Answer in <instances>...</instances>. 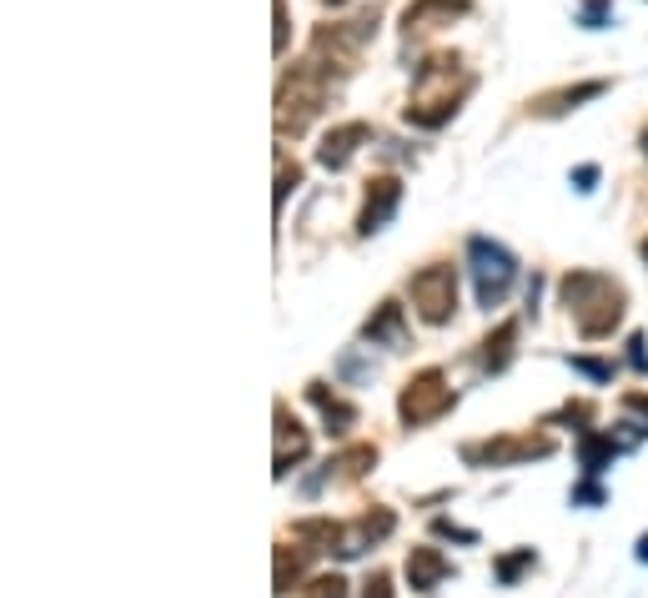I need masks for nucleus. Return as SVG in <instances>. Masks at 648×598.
Here are the masks:
<instances>
[{
    "label": "nucleus",
    "instance_id": "2",
    "mask_svg": "<svg viewBox=\"0 0 648 598\" xmlns=\"http://www.w3.org/2000/svg\"><path fill=\"white\" fill-rule=\"evenodd\" d=\"M467 272H473V292H478V307H503V297L518 282V257L493 242V236H473L467 242Z\"/></svg>",
    "mask_w": 648,
    "mask_h": 598
},
{
    "label": "nucleus",
    "instance_id": "9",
    "mask_svg": "<svg viewBox=\"0 0 648 598\" xmlns=\"http://www.w3.org/2000/svg\"><path fill=\"white\" fill-rule=\"evenodd\" d=\"M367 142H372V126H367V121H347V126H332V131H327V142L317 146V161H322L327 171H342L352 157H357V151H363Z\"/></svg>",
    "mask_w": 648,
    "mask_h": 598
},
{
    "label": "nucleus",
    "instance_id": "28",
    "mask_svg": "<svg viewBox=\"0 0 648 598\" xmlns=\"http://www.w3.org/2000/svg\"><path fill=\"white\" fill-rule=\"evenodd\" d=\"M338 373H342V378H352V382H357V378H372L377 367H363V363H357V352H347V357L338 363Z\"/></svg>",
    "mask_w": 648,
    "mask_h": 598
},
{
    "label": "nucleus",
    "instance_id": "23",
    "mask_svg": "<svg viewBox=\"0 0 648 598\" xmlns=\"http://www.w3.org/2000/svg\"><path fill=\"white\" fill-rule=\"evenodd\" d=\"M578 21H584L588 30H603L609 26V0H584V5H578Z\"/></svg>",
    "mask_w": 648,
    "mask_h": 598
},
{
    "label": "nucleus",
    "instance_id": "13",
    "mask_svg": "<svg viewBox=\"0 0 648 598\" xmlns=\"http://www.w3.org/2000/svg\"><path fill=\"white\" fill-rule=\"evenodd\" d=\"M467 11H473L467 0H413V5H407V15H402V21H407V36H413V30L453 26L457 15H467Z\"/></svg>",
    "mask_w": 648,
    "mask_h": 598
},
{
    "label": "nucleus",
    "instance_id": "5",
    "mask_svg": "<svg viewBox=\"0 0 648 598\" xmlns=\"http://www.w3.org/2000/svg\"><path fill=\"white\" fill-rule=\"evenodd\" d=\"M407 292H413V307L428 327L453 322V313H457V272L453 267L432 261V267H423V272L407 282Z\"/></svg>",
    "mask_w": 648,
    "mask_h": 598
},
{
    "label": "nucleus",
    "instance_id": "18",
    "mask_svg": "<svg viewBox=\"0 0 648 598\" xmlns=\"http://www.w3.org/2000/svg\"><path fill=\"white\" fill-rule=\"evenodd\" d=\"M533 563H538V553H533V548H518V553H503V559L493 563V578H498L503 588H513V584L523 578V573L533 569Z\"/></svg>",
    "mask_w": 648,
    "mask_h": 598
},
{
    "label": "nucleus",
    "instance_id": "8",
    "mask_svg": "<svg viewBox=\"0 0 648 598\" xmlns=\"http://www.w3.org/2000/svg\"><path fill=\"white\" fill-rule=\"evenodd\" d=\"M392 528H398V518H392L388 508L363 513V518L352 523V528H342V534H338V548H332V553H338V559H357V553H367L372 544H382Z\"/></svg>",
    "mask_w": 648,
    "mask_h": 598
},
{
    "label": "nucleus",
    "instance_id": "11",
    "mask_svg": "<svg viewBox=\"0 0 648 598\" xmlns=\"http://www.w3.org/2000/svg\"><path fill=\"white\" fill-rule=\"evenodd\" d=\"M307 432H302V423L297 417H286V407L277 403V478H286V473H292V463H302V457H307Z\"/></svg>",
    "mask_w": 648,
    "mask_h": 598
},
{
    "label": "nucleus",
    "instance_id": "10",
    "mask_svg": "<svg viewBox=\"0 0 648 598\" xmlns=\"http://www.w3.org/2000/svg\"><path fill=\"white\" fill-rule=\"evenodd\" d=\"M363 338L372 342V347H407V317H402L398 302H382L372 317L363 322Z\"/></svg>",
    "mask_w": 648,
    "mask_h": 598
},
{
    "label": "nucleus",
    "instance_id": "24",
    "mask_svg": "<svg viewBox=\"0 0 648 598\" xmlns=\"http://www.w3.org/2000/svg\"><path fill=\"white\" fill-rule=\"evenodd\" d=\"M568 367H573V373H584V378H594V382H609L613 378V367L598 363V357H568Z\"/></svg>",
    "mask_w": 648,
    "mask_h": 598
},
{
    "label": "nucleus",
    "instance_id": "17",
    "mask_svg": "<svg viewBox=\"0 0 648 598\" xmlns=\"http://www.w3.org/2000/svg\"><path fill=\"white\" fill-rule=\"evenodd\" d=\"M609 91V81H584V86H573V91H553V96H543V101L533 106L538 117H563V111H573L578 101H594V96H603Z\"/></svg>",
    "mask_w": 648,
    "mask_h": 598
},
{
    "label": "nucleus",
    "instance_id": "36",
    "mask_svg": "<svg viewBox=\"0 0 648 598\" xmlns=\"http://www.w3.org/2000/svg\"><path fill=\"white\" fill-rule=\"evenodd\" d=\"M327 5H342V0H327Z\"/></svg>",
    "mask_w": 648,
    "mask_h": 598
},
{
    "label": "nucleus",
    "instance_id": "34",
    "mask_svg": "<svg viewBox=\"0 0 648 598\" xmlns=\"http://www.w3.org/2000/svg\"><path fill=\"white\" fill-rule=\"evenodd\" d=\"M644 151H648V131H644Z\"/></svg>",
    "mask_w": 648,
    "mask_h": 598
},
{
    "label": "nucleus",
    "instance_id": "4",
    "mask_svg": "<svg viewBox=\"0 0 648 598\" xmlns=\"http://www.w3.org/2000/svg\"><path fill=\"white\" fill-rule=\"evenodd\" d=\"M453 407H457V392L448 388V378H442L438 367L417 373V378L402 388V398H398V417L407 423V428H428V423L448 417Z\"/></svg>",
    "mask_w": 648,
    "mask_h": 598
},
{
    "label": "nucleus",
    "instance_id": "30",
    "mask_svg": "<svg viewBox=\"0 0 648 598\" xmlns=\"http://www.w3.org/2000/svg\"><path fill=\"white\" fill-rule=\"evenodd\" d=\"M594 182H598V167H578V171H573V192H594Z\"/></svg>",
    "mask_w": 648,
    "mask_h": 598
},
{
    "label": "nucleus",
    "instance_id": "35",
    "mask_svg": "<svg viewBox=\"0 0 648 598\" xmlns=\"http://www.w3.org/2000/svg\"><path fill=\"white\" fill-rule=\"evenodd\" d=\"M644 261H648V242H644Z\"/></svg>",
    "mask_w": 648,
    "mask_h": 598
},
{
    "label": "nucleus",
    "instance_id": "27",
    "mask_svg": "<svg viewBox=\"0 0 648 598\" xmlns=\"http://www.w3.org/2000/svg\"><path fill=\"white\" fill-rule=\"evenodd\" d=\"M297 182H302V171L297 167H282V176H277V211H282L286 192H297Z\"/></svg>",
    "mask_w": 648,
    "mask_h": 598
},
{
    "label": "nucleus",
    "instance_id": "22",
    "mask_svg": "<svg viewBox=\"0 0 648 598\" xmlns=\"http://www.w3.org/2000/svg\"><path fill=\"white\" fill-rule=\"evenodd\" d=\"M432 534L453 538V544H478V528H463V523H453V518H432Z\"/></svg>",
    "mask_w": 648,
    "mask_h": 598
},
{
    "label": "nucleus",
    "instance_id": "16",
    "mask_svg": "<svg viewBox=\"0 0 648 598\" xmlns=\"http://www.w3.org/2000/svg\"><path fill=\"white\" fill-rule=\"evenodd\" d=\"M513 342H518V322H498V332H488V342H482V373H508Z\"/></svg>",
    "mask_w": 648,
    "mask_h": 598
},
{
    "label": "nucleus",
    "instance_id": "31",
    "mask_svg": "<svg viewBox=\"0 0 648 598\" xmlns=\"http://www.w3.org/2000/svg\"><path fill=\"white\" fill-rule=\"evenodd\" d=\"M277 51H286V5L277 0Z\"/></svg>",
    "mask_w": 648,
    "mask_h": 598
},
{
    "label": "nucleus",
    "instance_id": "19",
    "mask_svg": "<svg viewBox=\"0 0 648 598\" xmlns=\"http://www.w3.org/2000/svg\"><path fill=\"white\" fill-rule=\"evenodd\" d=\"M307 553H311V548H297V553H292V548H277V594H286V588L302 578V563H307Z\"/></svg>",
    "mask_w": 648,
    "mask_h": 598
},
{
    "label": "nucleus",
    "instance_id": "32",
    "mask_svg": "<svg viewBox=\"0 0 648 598\" xmlns=\"http://www.w3.org/2000/svg\"><path fill=\"white\" fill-rule=\"evenodd\" d=\"M628 407H634V413H644V417H648V398H644V392H628Z\"/></svg>",
    "mask_w": 648,
    "mask_h": 598
},
{
    "label": "nucleus",
    "instance_id": "6",
    "mask_svg": "<svg viewBox=\"0 0 648 598\" xmlns=\"http://www.w3.org/2000/svg\"><path fill=\"white\" fill-rule=\"evenodd\" d=\"M553 442L548 438H493V442H467L463 463L473 468H503V463H533V457H548Z\"/></svg>",
    "mask_w": 648,
    "mask_h": 598
},
{
    "label": "nucleus",
    "instance_id": "12",
    "mask_svg": "<svg viewBox=\"0 0 648 598\" xmlns=\"http://www.w3.org/2000/svg\"><path fill=\"white\" fill-rule=\"evenodd\" d=\"M442 578H453V563L442 559L438 548H413L407 553V584H413V594H432Z\"/></svg>",
    "mask_w": 648,
    "mask_h": 598
},
{
    "label": "nucleus",
    "instance_id": "29",
    "mask_svg": "<svg viewBox=\"0 0 648 598\" xmlns=\"http://www.w3.org/2000/svg\"><path fill=\"white\" fill-rule=\"evenodd\" d=\"M363 598H392V578H388V573H372V578L363 584Z\"/></svg>",
    "mask_w": 648,
    "mask_h": 598
},
{
    "label": "nucleus",
    "instance_id": "26",
    "mask_svg": "<svg viewBox=\"0 0 648 598\" xmlns=\"http://www.w3.org/2000/svg\"><path fill=\"white\" fill-rule=\"evenodd\" d=\"M648 342H644V332H634V338H628V367H634V373H648Z\"/></svg>",
    "mask_w": 648,
    "mask_h": 598
},
{
    "label": "nucleus",
    "instance_id": "33",
    "mask_svg": "<svg viewBox=\"0 0 648 598\" xmlns=\"http://www.w3.org/2000/svg\"><path fill=\"white\" fill-rule=\"evenodd\" d=\"M638 563H648V534L638 538Z\"/></svg>",
    "mask_w": 648,
    "mask_h": 598
},
{
    "label": "nucleus",
    "instance_id": "3",
    "mask_svg": "<svg viewBox=\"0 0 648 598\" xmlns=\"http://www.w3.org/2000/svg\"><path fill=\"white\" fill-rule=\"evenodd\" d=\"M322 101H327V81H322V71H317V61L297 65V71L282 81V91H277V126L297 136V131H307V121L322 111Z\"/></svg>",
    "mask_w": 648,
    "mask_h": 598
},
{
    "label": "nucleus",
    "instance_id": "20",
    "mask_svg": "<svg viewBox=\"0 0 648 598\" xmlns=\"http://www.w3.org/2000/svg\"><path fill=\"white\" fill-rule=\"evenodd\" d=\"M609 493H603V483L594 473H584V483H573V508H603Z\"/></svg>",
    "mask_w": 648,
    "mask_h": 598
},
{
    "label": "nucleus",
    "instance_id": "14",
    "mask_svg": "<svg viewBox=\"0 0 648 598\" xmlns=\"http://www.w3.org/2000/svg\"><path fill=\"white\" fill-rule=\"evenodd\" d=\"M623 448H628V442H619L613 432H594V428L578 432V468L594 473V478H598V473L609 468V463L623 453Z\"/></svg>",
    "mask_w": 648,
    "mask_h": 598
},
{
    "label": "nucleus",
    "instance_id": "21",
    "mask_svg": "<svg viewBox=\"0 0 648 598\" xmlns=\"http://www.w3.org/2000/svg\"><path fill=\"white\" fill-rule=\"evenodd\" d=\"M307 598H347V578L327 573V578H311L307 584Z\"/></svg>",
    "mask_w": 648,
    "mask_h": 598
},
{
    "label": "nucleus",
    "instance_id": "15",
    "mask_svg": "<svg viewBox=\"0 0 648 598\" xmlns=\"http://www.w3.org/2000/svg\"><path fill=\"white\" fill-rule=\"evenodd\" d=\"M307 398L317 403V413H322L327 432H338V438H342V432H347L352 423H357V407H352V403H342L338 392H327V382H311V388H307Z\"/></svg>",
    "mask_w": 648,
    "mask_h": 598
},
{
    "label": "nucleus",
    "instance_id": "1",
    "mask_svg": "<svg viewBox=\"0 0 648 598\" xmlns=\"http://www.w3.org/2000/svg\"><path fill=\"white\" fill-rule=\"evenodd\" d=\"M563 302L584 338H609L623 317V286L603 272H568L563 277Z\"/></svg>",
    "mask_w": 648,
    "mask_h": 598
},
{
    "label": "nucleus",
    "instance_id": "25",
    "mask_svg": "<svg viewBox=\"0 0 648 598\" xmlns=\"http://www.w3.org/2000/svg\"><path fill=\"white\" fill-rule=\"evenodd\" d=\"M588 417H594V407L588 403H568V407H558L548 423H588Z\"/></svg>",
    "mask_w": 648,
    "mask_h": 598
},
{
    "label": "nucleus",
    "instance_id": "7",
    "mask_svg": "<svg viewBox=\"0 0 648 598\" xmlns=\"http://www.w3.org/2000/svg\"><path fill=\"white\" fill-rule=\"evenodd\" d=\"M398 207H402V182L398 176H372V182H367L363 217H357V236H377L392 221V211Z\"/></svg>",
    "mask_w": 648,
    "mask_h": 598
}]
</instances>
